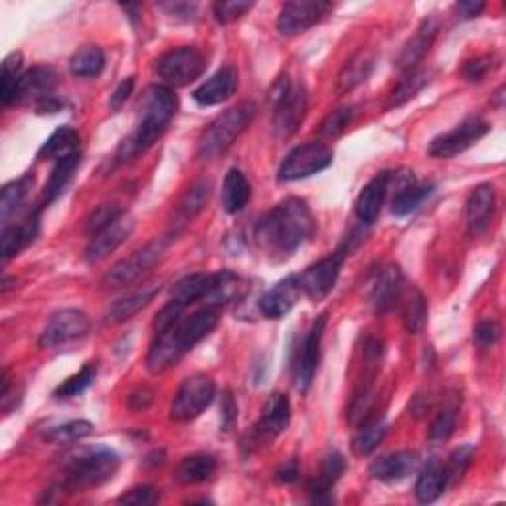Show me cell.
<instances>
[{
    "label": "cell",
    "instance_id": "obj_44",
    "mask_svg": "<svg viewBox=\"0 0 506 506\" xmlns=\"http://www.w3.org/2000/svg\"><path fill=\"white\" fill-rule=\"evenodd\" d=\"M429 83V74L426 71H409V76H406L397 88L392 91L390 101H388V110H394V107H402L409 100H414L416 95L424 90Z\"/></svg>",
    "mask_w": 506,
    "mask_h": 506
},
{
    "label": "cell",
    "instance_id": "obj_51",
    "mask_svg": "<svg viewBox=\"0 0 506 506\" xmlns=\"http://www.w3.org/2000/svg\"><path fill=\"white\" fill-rule=\"evenodd\" d=\"M251 8H253V3H244V0H226V3L214 5V16L220 24H230L237 18H242Z\"/></svg>",
    "mask_w": 506,
    "mask_h": 506
},
{
    "label": "cell",
    "instance_id": "obj_6",
    "mask_svg": "<svg viewBox=\"0 0 506 506\" xmlns=\"http://www.w3.org/2000/svg\"><path fill=\"white\" fill-rule=\"evenodd\" d=\"M206 69V58L198 47L184 46L156 59V74L168 88H184L198 79Z\"/></svg>",
    "mask_w": 506,
    "mask_h": 506
},
{
    "label": "cell",
    "instance_id": "obj_20",
    "mask_svg": "<svg viewBox=\"0 0 506 506\" xmlns=\"http://www.w3.org/2000/svg\"><path fill=\"white\" fill-rule=\"evenodd\" d=\"M437 32H439V24H437L436 16H429L421 22V26L414 34V38L404 46V50L400 52V56H397L395 68L400 71H407V74L409 71H414V68L429 52V47H431L433 40H436Z\"/></svg>",
    "mask_w": 506,
    "mask_h": 506
},
{
    "label": "cell",
    "instance_id": "obj_33",
    "mask_svg": "<svg viewBox=\"0 0 506 506\" xmlns=\"http://www.w3.org/2000/svg\"><path fill=\"white\" fill-rule=\"evenodd\" d=\"M216 459L208 453H196L184 457L180 465L176 467V480L180 485H200L204 480L212 479V475L216 473Z\"/></svg>",
    "mask_w": 506,
    "mask_h": 506
},
{
    "label": "cell",
    "instance_id": "obj_15",
    "mask_svg": "<svg viewBox=\"0 0 506 506\" xmlns=\"http://www.w3.org/2000/svg\"><path fill=\"white\" fill-rule=\"evenodd\" d=\"M218 321H220L218 309L204 307V309L196 311L195 315L180 319L176 324H173L171 331H173L174 341L180 346V351H183L184 354L188 351H192V348H195L200 341L206 339V336L216 329Z\"/></svg>",
    "mask_w": 506,
    "mask_h": 506
},
{
    "label": "cell",
    "instance_id": "obj_18",
    "mask_svg": "<svg viewBox=\"0 0 506 506\" xmlns=\"http://www.w3.org/2000/svg\"><path fill=\"white\" fill-rule=\"evenodd\" d=\"M132 230H135V218L125 212L121 218H117L113 224L107 226L105 230L91 237V242L86 249V259L90 263H98L105 259L119 246H123L127 242V237L132 234Z\"/></svg>",
    "mask_w": 506,
    "mask_h": 506
},
{
    "label": "cell",
    "instance_id": "obj_52",
    "mask_svg": "<svg viewBox=\"0 0 506 506\" xmlns=\"http://www.w3.org/2000/svg\"><path fill=\"white\" fill-rule=\"evenodd\" d=\"M156 501H159V495H156L154 487H151V485H141V487L131 489L117 499L119 504H132V506H151Z\"/></svg>",
    "mask_w": 506,
    "mask_h": 506
},
{
    "label": "cell",
    "instance_id": "obj_45",
    "mask_svg": "<svg viewBox=\"0 0 506 506\" xmlns=\"http://www.w3.org/2000/svg\"><path fill=\"white\" fill-rule=\"evenodd\" d=\"M93 424L88 419H74L62 424L58 427H52L46 433V441L56 443V445H66V443H76L79 439H86L93 433Z\"/></svg>",
    "mask_w": 506,
    "mask_h": 506
},
{
    "label": "cell",
    "instance_id": "obj_54",
    "mask_svg": "<svg viewBox=\"0 0 506 506\" xmlns=\"http://www.w3.org/2000/svg\"><path fill=\"white\" fill-rule=\"evenodd\" d=\"M183 312H184L183 305L174 303V300H168V305H164L154 319V331L163 332L166 329H171L173 324H176L180 321V317H183Z\"/></svg>",
    "mask_w": 506,
    "mask_h": 506
},
{
    "label": "cell",
    "instance_id": "obj_32",
    "mask_svg": "<svg viewBox=\"0 0 506 506\" xmlns=\"http://www.w3.org/2000/svg\"><path fill=\"white\" fill-rule=\"evenodd\" d=\"M79 164H81V153L66 156V159L56 163L54 171H52L50 178H47L46 188H44L42 206H47V204H52L54 200H58L64 195L68 184L71 183V178H74L76 171L79 168Z\"/></svg>",
    "mask_w": 506,
    "mask_h": 506
},
{
    "label": "cell",
    "instance_id": "obj_13",
    "mask_svg": "<svg viewBox=\"0 0 506 506\" xmlns=\"http://www.w3.org/2000/svg\"><path fill=\"white\" fill-rule=\"evenodd\" d=\"M332 10L331 3L322 0H293L287 3L277 18V30L281 36H299L319 24Z\"/></svg>",
    "mask_w": 506,
    "mask_h": 506
},
{
    "label": "cell",
    "instance_id": "obj_39",
    "mask_svg": "<svg viewBox=\"0 0 506 506\" xmlns=\"http://www.w3.org/2000/svg\"><path fill=\"white\" fill-rule=\"evenodd\" d=\"M103 68L105 54L100 46H83L69 59V69L76 78H98Z\"/></svg>",
    "mask_w": 506,
    "mask_h": 506
},
{
    "label": "cell",
    "instance_id": "obj_2",
    "mask_svg": "<svg viewBox=\"0 0 506 506\" xmlns=\"http://www.w3.org/2000/svg\"><path fill=\"white\" fill-rule=\"evenodd\" d=\"M178 110V98L168 86H151L144 91L139 105V125L119 147V159L129 161L142 151L151 149L171 125Z\"/></svg>",
    "mask_w": 506,
    "mask_h": 506
},
{
    "label": "cell",
    "instance_id": "obj_22",
    "mask_svg": "<svg viewBox=\"0 0 506 506\" xmlns=\"http://www.w3.org/2000/svg\"><path fill=\"white\" fill-rule=\"evenodd\" d=\"M237 71L234 68H222L220 71L202 83L195 91V101L202 107H214L226 103L237 91Z\"/></svg>",
    "mask_w": 506,
    "mask_h": 506
},
{
    "label": "cell",
    "instance_id": "obj_19",
    "mask_svg": "<svg viewBox=\"0 0 506 506\" xmlns=\"http://www.w3.org/2000/svg\"><path fill=\"white\" fill-rule=\"evenodd\" d=\"M58 83V74L47 66H36L28 69L26 74H22L16 95H15V103H38L47 95L54 93V88Z\"/></svg>",
    "mask_w": 506,
    "mask_h": 506
},
{
    "label": "cell",
    "instance_id": "obj_5",
    "mask_svg": "<svg viewBox=\"0 0 506 506\" xmlns=\"http://www.w3.org/2000/svg\"><path fill=\"white\" fill-rule=\"evenodd\" d=\"M273 129L279 139H289L295 135L300 123L305 121L309 98L303 86H291L289 78H283L273 90Z\"/></svg>",
    "mask_w": 506,
    "mask_h": 506
},
{
    "label": "cell",
    "instance_id": "obj_23",
    "mask_svg": "<svg viewBox=\"0 0 506 506\" xmlns=\"http://www.w3.org/2000/svg\"><path fill=\"white\" fill-rule=\"evenodd\" d=\"M404 293V275L397 265L384 268L372 283L370 300L378 312H388Z\"/></svg>",
    "mask_w": 506,
    "mask_h": 506
},
{
    "label": "cell",
    "instance_id": "obj_31",
    "mask_svg": "<svg viewBox=\"0 0 506 506\" xmlns=\"http://www.w3.org/2000/svg\"><path fill=\"white\" fill-rule=\"evenodd\" d=\"M251 198V186L246 174L237 168H232L227 171L224 178V186H222V208L227 214H239Z\"/></svg>",
    "mask_w": 506,
    "mask_h": 506
},
{
    "label": "cell",
    "instance_id": "obj_28",
    "mask_svg": "<svg viewBox=\"0 0 506 506\" xmlns=\"http://www.w3.org/2000/svg\"><path fill=\"white\" fill-rule=\"evenodd\" d=\"M495 202H497V192H495V186L489 183L479 184L471 192V196L467 200V222H469V227H471V232L479 234L485 230L492 216V210H495Z\"/></svg>",
    "mask_w": 506,
    "mask_h": 506
},
{
    "label": "cell",
    "instance_id": "obj_26",
    "mask_svg": "<svg viewBox=\"0 0 506 506\" xmlns=\"http://www.w3.org/2000/svg\"><path fill=\"white\" fill-rule=\"evenodd\" d=\"M417 467V455L412 451H400L392 455H384L370 465V475L384 483H395L412 475Z\"/></svg>",
    "mask_w": 506,
    "mask_h": 506
},
{
    "label": "cell",
    "instance_id": "obj_4",
    "mask_svg": "<svg viewBox=\"0 0 506 506\" xmlns=\"http://www.w3.org/2000/svg\"><path fill=\"white\" fill-rule=\"evenodd\" d=\"M256 115V107L251 103H239L232 110L224 111L202 132L198 142L200 159H216L232 147L236 139L242 135Z\"/></svg>",
    "mask_w": 506,
    "mask_h": 506
},
{
    "label": "cell",
    "instance_id": "obj_40",
    "mask_svg": "<svg viewBox=\"0 0 506 506\" xmlns=\"http://www.w3.org/2000/svg\"><path fill=\"white\" fill-rule=\"evenodd\" d=\"M34 186V176L26 174L18 180H12L3 188V198H0V218L6 224L12 214H16L24 200L28 198Z\"/></svg>",
    "mask_w": 506,
    "mask_h": 506
},
{
    "label": "cell",
    "instance_id": "obj_59",
    "mask_svg": "<svg viewBox=\"0 0 506 506\" xmlns=\"http://www.w3.org/2000/svg\"><path fill=\"white\" fill-rule=\"evenodd\" d=\"M299 479V465L297 461H287L275 471V480L279 485H291Z\"/></svg>",
    "mask_w": 506,
    "mask_h": 506
},
{
    "label": "cell",
    "instance_id": "obj_60",
    "mask_svg": "<svg viewBox=\"0 0 506 506\" xmlns=\"http://www.w3.org/2000/svg\"><path fill=\"white\" fill-rule=\"evenodd\" d=\"M64 105L66 103L59 98H56V95L52 93V95H47V98H44L42 101L36 103L34 110L38 115H47V113H59L64 110Z\"/></svg>",
    "mask_w": 506,
    "mask_h": 506
},
{
    "label": "cell",
    "instance_id": "obj_11",
    "mask_svg": "<svg viewBox=\"0 0 506 506\" xmlns=\"http://www.w3.org/2000/svg\"><path fill=\"white\" fill-rule=\"evenodd\" d=\"M324 327H327V315H321L311 324L309 332L303 336V341H300L297 348V356L293 363V380L297 390L300 392H307L312 380H315L321 360V343L324 336Z\"/></svg>",
    "mask_w": 506,
    "mask_h": 506
},
{
    "label": "cell",
    "instance_id": "obj_17",
    "mask_svg": "<svg viewBox=\"0 0 506 506\" xmlns=\"http://www.w3.org/2000/svg\"><path fill=\"white\" fill-rule=\"evenodd\" d=\"M300 297H303V289H300L299 275H289L261 295L259 311L268 319H283L293 311Z\"/></svg>",
    "mask_w": 506,
    "mask_h": 506
},
{
    "label": "cell",
    "instance_id": "obj_62",
    "mask_svg": "<svg viewBox=\"0 0 506 506\" xmlns=\"http://www.w3.org/2000/svg\"><path fill=\"white\" fill-rule=\"evenodd\" d=\"M502 101H504V86L499 88V91L495 93V101H492V103H495L497 107H502Z\"/></svg>",
    "mask_w": 506,
    "mask_h": 506
},
{
    "label": "cell",
    "instance_id": "obj_14",
    "mask_svg": "<svg viewBox=\"0 0 506 506\" xmlns=\"http://www.w3.org/2000/svg\"><path fill=\"white\" fill-rule=\"evenodd\" d=\"M343 261L344 253L336 251L332 256L317 261L315 265H311V268L300 273L299 283L300 289H303V295H307L311 300H315V303L327 299L336 285V279H339Z\"/></svg>",
    "mask_w": 506,
    "mask_h": 506
},
{
    "label": "cell",
    "instance_id": "obj_49",
    "mask_svg": "<svg viewBox=\"0 0 506 506\" xmlns=\"http://www.w3.org/2000/svg\"><path fill=\"white\" fill-rule=\"evenodd\" d=\"M123 214H125V210L119 206V204H101L100 208H95L90 214V218L86 222L88 236L93 237L95 234H100L101 230H105L107 226L113 224L117 218H121Z\"/></svg>",
    "mask_w": 506,
    "mask_h": 506
},
{
    "label": "cell",
    "instance_id": "obj_58",
    "mask_svg": "<svg viewBox=\"0 0 506 506\" xmlns=\"http://www.w3.org/2000/svg\"><path fill=\"white\" fill-rule=\"evenodd\" d=\"M485 8H487V5L479 3V0H463V3L455 5L457 15H459V18H463V20H471V18L480 16L485 12Z\"/></svg>",
    "mask_w": 506,
    "mask_h": 506
},
{
    "label": "cell",
    "instance_id": "obj_10",
    "mask_svg": "<svg viewBox=\"0 0 506 506\" xmlns=\"http://www.w3.org/2000/svg\"><path fill=\"white\" fill-rule=\"evenodd\" d=\"M164 249H166V244L163 239H156V242H151L144 248L132 251L129 258L121 259L107 271V275L103 277V287L121 289L131 285L132 281H137L144 271H149L153 265L163 258Z\"/></svg>",
    "mask_w": 506,
    "mask_h": 506
},
{
    "label": "cell",
    "instance_id": "obj_21",
    "mask_svg": "<svg viewBox=\"0 0 506 506\" xmlns=\"http://www.w3.org/2000/svg\"><path fill=\"white\" fill-rule=\"evenodd\" d=\"M390 183H392V173L384 171V173H378L363 188V192H360L356 200V216L360 218V222L370 226L378 220L385 196H388Z\"/></svg>",
    "mask_w": 506,
    "mask_h": 506
},
{
    "label": "cell",
    "instance_id": "obj_55",
    "mask_svg": "<svg viewBox=\"0 0 506 506\" xmlns=\"http://www.w3.org/2000/svg\"><path fill=\"white\" fill-rule=\"evenodd\" d=\"M501 339V327L495 321H483L475 327V341L479 346H495Z\"/></svg>",
    "mask_w": 506,
    "mask_h": 506
},
{
    "label": "cell",
    "instance_id": "obj_3",
    "mask_svg": "<svg viewBox=\"0 0 506 506\" xmlns=\"http://www.w3.org/2000/svg\"><path fill=\"white\" fill-rule=\"evenodd\" d=\"M121 459L110 448H86L71 453L66 461V489L79 490L101 487L111 480Z\"/></svg>",
    "mask_w": 506,
    "mask_h": 506
},
{
    "label": "cell",
    "instance_id": "obj_38",
    "mask_svg": "<svg viewBox=\"0 0 506 506\" xmlns=\"http://www.w3.org/2000/svg\"><path fill=\"white\" fill-rule=\"evenodd\" d=\"M402 297H404V309H402L404 327L409 334H417L424 331L427 322V300L417 287H412L407 293H402Z\"/></svg>",
    "mask_w": 506,
    "mask_h": 506
},
{
    "label": "cell",
    "instance_id": "obj_30",
    "mask_svg": "<svg viewBox=\"0 0 506 506\" xmlns=\"http://www.w3.org/2000/svg\"><path fill=\"white\" fill-rule=\"evenodd\" d=\"M156 293H159V285H153V287H144L137 293H131L123 299L115 300V303L105 312V322L121 324V322L132 319L139 311L151 305V300L156 297Z\"/></svg>",
    "mask_w": 506,
    "mask_h": 506
},
{
    "label": "cell",
    "instance_id": "obj_56",
    "mask_svg": "<svg viewBox=\"0 0 506 506\" xmlns=\"http://www.w3.org/2000/svg\"><path fill=\"white\" fill-rule=\"evenodd\" d=\"M220 417H222V429L230 431L237 419V404L234 400L232 392H226L222 395V404H220Z\"/></svg>",
    "mask_w": 506,
    "mask_h": 506
},
{
    "label": "cell",
    "instance_id": "obj_53",
    "mask_svg": "<svg viewBox=\"0 0 506 506\" xmlns=\"http://www.w3.org/2000/svg\"><path fill=\"white\" fill-rule=\"evenodd\" d=\"M495 58L492 56H480V58H475L471 59V62H467L465 68H463V76L469 79V81H483L487 78L489 71L495 68Z\"/></svg>",
    "mask_w": 506,
    "mask_h": 506
},
{
    "label": "cell",
    "instance_id": "obj_7",
    "mask_svg": "<svg viewBox=\"0 0 506 506\" xmlns=\"http://www.w3.org/2000/svg\"><path fill=\"white\" fill-rule=\"evenodd\" d=\"M216 397V384L206 374H192L188 376L174 395L171 406V417L180 424L196 419L202 416Z\"/></svg>",
    "mask_w": 506,
    "mask_h": 506
},
{
    "label": "cell",
    "instance_id": "obj_48",
    "mask_svg": "<svg viewBox=\"0 0 506 506\" xmlns=\"http://www.w3.org/2000/svg\"><path fill=\"white\" fill-rule=\"evenodd\" d=\"M457 426V404H448L441 412L437 414V417L433 419V424L429 427V441L433 445L437 443H445L455 431Z\"/></svg>",
    "mask_w": 506,
    "mask_h": 506
},
{
    "label": "cell",
    "instance_id": "obj_37",
    "mask_svg": "<svg viewBox=\"0 0 506 506\" xmlns=\"http://www.w3.org/2000/svg\"><path fill=\"white\" fill-rule=\"evenodd\" d=\"M212 196V183L210 180H198L196 184H192L186 195L183 196V200H180L178 204V210H176V216H178V222L180 224H188L196 218V216L204 210V206H206L208 200Z\"/></svg>",
    "mask_w": 506,
    "mask_h": 506
},
{
    "label": "cell",
    "instance_id": "obj_1",
    "mask_svg": "<svg viewBox=\"0 0 506 506\" xmlns=\"http://www.w3.org/2000/svg\"><path fill=\"white\" fill-rule=\"evenodd\" d=\"M312 234H315V218L309 204L300 198L279 202L256 226L258 244L269 256H279V259L295 253Z\"/></svg>",
    "mask_w": 506,
    "mask_h": 506
},
{
    "label": "cell",
    "instance_id": "obj_9",
    "mask_svg": "<svg viewBox=\"0 0 506 506\" xmlns=\"http://www.w3.org/2000/svg\"><path fill=\"white\" fill-rule=\"evenodd\" d=\"M490 131V125L480 117H467L455 129L443 132L429 144V154L433 159H453V156L471 149L477 141L483 139Z\"/></svg>",
    "mask_w": 506,
    "mask_h": 506
},
{
    "label": "cell",
    "instance_id": "obj_61",
    "mask_svg": "<svg viewBox=\"0 0 506 506\" xmlns=\"http://www.w3.org/2000/svg\"><path fill=\"white\" fill-rule=\"evenodd\" d=\"M161 8H164L168 15H174L178 18H186L190 20L195 16L196 5H188V3H171V5H161Z\"/></svg>",
    "mask_w": 506,
    "mask_h": 506
},
{
    "label": "cell",
    "instance_id": "obj_42",
    "mask_svg": "<svg viewBox=\"0 0 506 506\" xmlns=\"http://www.w3.org/2000/svg\"><path fill=\"white\" fill-rule=\"evenodd\" d=\"M385 433H388V426H385V421L382 417L368 419L366 424H363V427L356 431V436L353 439L354 453L358 457L370 455L384 441Z\"/></svg>",
    "mask_w": 506,
    "mask_h": 506
},
{
    "label": "cell",
    "instance_id": "obj_36",
    "mask_svg": "<svg viewBox=\"0 0 506 506\" xmlns=\"http://www.w3.org/2000/svg\"><path fill=\"white\" fill-rule=\"evenodd\" d=\"M372 69H374V56L366 50L358 52L351 62H346V66L343 68L339 79H336V90H339V93L353 91L360 83H364L368 79Z\"/></svg>",
    "mask_w": 506,
    "mask_h": 506
},
{
    "label": "cell",
    "instance_id": "obj_16",
    "mask_svg": "<svg viewBox=\"0 0 506 506\" xmlns=\"http://www.w3.org/2000/svg\"><path fill=\"white\" fill-rule=\"evenodd\" d=\"M291 424V402L281 392H275L268 397L261 407V416L256 426V439L259 443H271L275 437Z\"/></svg>",
    "mask_w": 506,
    "mask_h": 506
},
{
    "label": "cell",
    "instance_id": "obj_50",
    "mask_svg": "<svg viewBox=\"0 0 506 506\" xmlns=\"http://www.w3.org/2000/svg\"><path fill=\"white\" fill-rule=\"evenodd\" d=\"M354 117V107H341V110L332 111L319 127V135L322 139H336L341 137L346 131V127L351 125Z\"/></svg>",
    "mask_w": 506,
    "mask_h": 506
},
{
    "label": "cell",
    "instance_id": "obj_8",
    "mask_svg": "<svg viewBox=\"0 0 506 506\" xmlns=\"http://www.w3.org/2000/svg\"><path fill=\"white\" fill-rule=\"evenodd\" d=\"M334 153L324 142H307L295 147L285 156L279 168L281 183H295L312 174H319L332 164Z\"/></svg>",
    "mask_w": 506,
    "mask_h": 506
},
{
    "label": "cell",
    "instance_id": "obj_29",
    "mask_svg": "<svg viewBox=\"0 0 506 506\" xmlns=\"http://www.w3.org/2000/svg\"><path fill=\"white\" fill-rule=\"evenodd\" d=\"M239 289H242V279L234 271H220L210 275L208 289L202 297L204 307H214L220 309L239 295Z\"/></svg>",
    "mask_w": 506,
    "mask_h": 506
},
{
    "label": "cell",
    "instance_id": "obj_24",
    "mask_svg": "<svg viewBox=\"0 0 506 506\" xmlns=\"http://www.w3.org/2000/svg\"><path fill=\"white\" fill-rule=\"evenodd\" d=\"M40 234V216L38 212L30 214L20 224H5L3 230V259L8 261L16 258L22 249H26Z\"/></svg>",
    "mask_w": 506,
    "mask_h": 506
},
{
    "label": "cell",
    "instance_id": "obj_27",
    "mask_svg": "<svg viewBox=\"0 0 506 506\" xmlns=\"http://www.w3.org/2000/svg\"><path fill=\"white\" fill-rule=\"evenodd\" d=\"M395 178L400 180V184H397V192L392 200V214L397 216V218H402V216L412 214L421 206V202H424L433 192V186L417 184L414 180V173L395 174Z\"/></svg>",
    "mask_w": 506,
    "mask_h": 506
},
{
    "label": "cell",
    "instance_id": "obj_34",
    "mask_svg": "<svg viewBox=\"0 0 506 506\" xmlns=\"http://www.w3.org/2000/svg\"><path fill=\"white\" fill-rule=\"evenodd\" d=\"M79 153V135L76 129L68 125L58 127L47 141L42 144L38 151V159H52V161H62L66 156H71Z\"/></svg>",
    "mask_w": 506,
    "mask_h": 506
},
{
    "label": "cell",
    "instance_id": "obj_12",
    "mask_svg": "<svg viewBox=\"0 0 506 506\" xmlns=\"http://www.w3.org/2000/svg\"><path fill=\"white\" fill-rule=\"evenodd\" d=\"M91 329L90 317L79 309H64L58 311L47 321L40 334V346L42 348H56L68 344L71 341L83 339Z\"/></svg>",
    "mask_w": 506,
    "mask_h": 506
},
{
    "label": "cell",
    "instance_id": "obj_41",
    "mask_svg": "<svg viewBox=\"0 0 506 506\" xmlns=\"http://www.w3.org/2000/svg\"><path fill=\"white\" fill-rule=\"evenodd\" d=\"M208 279H210V275H206V273H192V275L183 277V279H180L173 287L171 300H174V303H178V305H183L184 309L192 303H196V300H202L204 293H206V289H208Z\"/></svg>",
    "mask_w": 506,
    "mask_h": 506
},
{
    "label": "cell",
    "instance_id": "obj_25",
    "mask_svg": "<svg viewBox=\"0 0 506 506\" xmlns=\"http://www.w3.org/2000/svg\"><path fill=\"white\" fill-rule=\"evenodd\" d=\"M344 469H346V461L339 451H332L329 455H324L315 479H312L309 483V492H311L312 501H317V502L329 501L331 490L336 483H339V479L343 477Z\"/></svg>",
    "mask_w": 506,
    "mask_h": 506
},
{
    "label": "cell",
    "instance_id": "obj_46",
    "mask_svg": "<svg viewBox=\"0 0 506 506\" xmlns=\"http://www.w3.org/2000/svg\"><path fill=\"white\" fill-rule=\"evenodd\" d=\"M95 376H98V368H95L93 364H86L79 372H76L74 376H69L68 380L59 384L54 395L58 397V400H69V397H76L90 388Z\"/></svg>",
    "mask_w": 506,
    "mask_h": 506
},
{
    "label": "cell",
    "instance_id": "obj_35",
    "mask_svg": "<svg viewBox=\"0 0 506 506\" xmlns=\"http://www.w3.org/2000/svg\"><path fill=\"white\" fill-rule=\"evenodd\" d=\"M445 489H448V480H445L443 465L439 461H429L416 480V497L419 502L429 504L437 501Z\"/></svg>",
    "mask_w": 506,
    "mask_h": 506
},
{
    "label": "cell",
    "instance_id": "obj_57",
    "mask_svg": "<svg viewBox=\"0 0 506 506\" xmlns=\"http://www.w3.org/2000/svg\"><path fill=\"white\" fill-rule=\"evenodd\" d=\"M132 90H135V78H127V79H123L121 83H119L117 90L111 95V100H110L111 111L121 110L123 103L129 100V95L132 93Z\"/></svg>",
    "mask_w": 506,
    "mask_h": 506
},
{
    "label": "cell",
    "instance_id": "obj_47",
    "mask_svg": "<svg viewBox=\"0 0 506 506\" xmlns=\"http://www.w3.org/2000/svg\"><path fill=\"white\" fill-rule=\"evenodd\" d=\"M473 457H475V448H473V445H461L459 449H455L449 455L448 465L443 467V473H445V480H448V487L459 483V480L463 479V475L467 473V469L471 467Z\"/></svg>",
    "mask_w": 506,
    "mask_h": 506
},
{
    "label": "cell",
    "instance_id": "obj_43",
    "mask_svg": "<svg viewBox=\"0 0 506 506\" xmlns=\"http://www.w3.org/2000/svg\"><path fill=\"white\" fill-rule=\"evenodd\" d=\"M20 69H22V56L20 54L12 52L10 56L5 58L3 74H0V100H3L5 105L15 103L16 88H18V81L22 78Z\"/></svg>",
    "mask_w": 506,
    "mask_h": 506
}]
</instances>
